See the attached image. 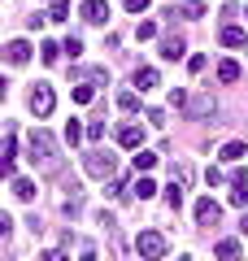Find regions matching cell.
Wrapping results in <instances>:
<instances>
[{
  "label": "cell",
  "mask_w": 248,
  "mask_h": 261,
  "mask_svg": "<svg viewBox=\"0 0 248 261\" xmlns=\"http://www.w3.org/2000/svg\"><path fill=\"white\" fill-rule=\"evenodd\" d=\"M135 196H139V200H153V196H157V183H153L148 174H139V183H135Z\"/></svg>",
  "instance_id": "cell-17"
},
{
  "label": "cell",
  "mask_w": 248,
  "mask_h": 261,
  "mask_svg": "<svg viewBox=\"0 0 248 261\" xmlns=\"http://www.w3.org/2000/svg\"><path fill=\"white\" fill-rule=\"evenodd\" d=\"M48 18H53V22H65V18H70V9H65V0H53V9H48Z\"/></svg>",
  "instance_id": "cell-26"
},
{
  "label": "cell",
  "mask_w": 248,
  "mask_h": 261,
  "mask_svg": "<svg viewBox=\"0 0 248 261\" xmlns=\"http://www.w3.org/2000/svg\"><path fill=\"white\" fill-rule=\"evenodd\" d=\"M118 144H122V148H139V144H144V130H139L135 122H127V126L118 130Z\"/></svg>",
  "instance_id": "cell-10"
},
{
  "label": "cell",
  "mask_w": 248,
  "mask_h": 261,
  "mask_svg": "<svg viewBox=\"0 0 248 261\" xmlns=\"http://www.w3.org/2000/svg\"><path fill=\"white\" fill-rule=\"evenodd\" d=\"M53 105H57V96H53V87H48V83H39L35 92H31V113H35V118H48Z\"/></svg>",
  "instance_id": "cell-4"
},
{
  "label": "cell",
  "mask_w": 248,
  "mask_h": 261,
  "mask_svg": "<svg viewBox=\"0 0 248 261\" xmlns=\"http://www.w3.org/2000/svg\"><path fill=\"white\" fill-rule=\"evenodd\" d=\"M87 140H105V122H92L87 126Z\"/></svg>",
  "instance_id": "cell-34"
},
{
  "label": "cell",
  "mask_w": 248,
  "mask_h": 261,
  "mask_svg": "<svg viewBox=\"0 0 248 261\" xmlns=\"http://www.w3.org/2000/svg\"><path fill=\"white\" fill-rule=\"evenodd\" d=\"M183 53H187L183 35H165V39H161V57H165V61H179Z\"/></svg>",
  "instance_id": "cell-9"
},
{
  "label": "cell",
  "mask_w": 248,
  "mask_h": 261,
  "mask_svg": "<svg viewBox=\"0 0 248 261\" xmlns=\"http://www.w3.org/2000/svg\"><path fill=\"white\" fill-rule=\"evenodd\" d=\"M218 218H222V205L213 200V196H201V200H196V222L209 226V222H218Z\"/></svg>",
  "instance_id": "cell-5"
},
{
  "label": "cell",
  "mask_w": 248,
  "mask_h": 261,
  "mask_svg": "<svg viewBox=\"0 0 248 261\" xmlns=\"http://www.w3.org/2000/svg\"><path fill=\"white\" fill-rule=\"evenodd\" d=\"M187 100H192V96H187L183 87H175V92H170V105H175V109H187Z\"/></svg>",
  "instance_id": "cell-28"
},
{
  "label": "cell",
  "mask_w": 248,
  "mask_h": 261,
  "mask_svg": "<svg viewBox=\"0 0 248 261\" xmlns=\"http://www.w3.org/2000/svg\"><path fill=\"white\" fill-rule=\"evenodd\" d=\"M148 5H153V0H127V9H131V13H148Z\"/></svg>",
  "instance_id": "cell-35"
},
{
  "label": "cell",
  "mask_w": 248,
  "mask_h": 261,
  "mask_svg": "<svg viewBox=\"0 0 248 261\" xmlns=\"http://www.w3.org/2000/svg\"><path fill=\"white\" fill-rule=\"evenodd\" d=\"M39 261H65V252L61 248H48V252H39Z\"/></svg>",
  "instance_id": "cell-36"
},
{
  "label": "cell",
  "mask_w": 248,
  "mask_h": 261,
  "mask_svg": "<svg viewBox=\"0 0 248 261\" xmlns=\"http://www.w3.org/2000/svg\"><path fill=\"white\" fill-rule=\"evenodd\" d=\"M39 48H44V61H48V65H53V61H57V53H61V44H53V39H44Z\"/></svg>",
  "instance_id": "cell-29"
},
{
  "label": "cell",
  "mask_w": 248,
  "mask_h": 261,
  "mask_svg": "<svg viewBox=\"0 0 248 261\" xmlns=\"http://www.w3.org/2000/svg\"><path fill=\"white\" fill-rule=\"evenodd\" d=\"M213 113V96H196V100H187V118H209Z\"/></svg>",
  "instance_id": "cell-11"
},
{
  "label": "cell",
  "mask_w": 248,
  "mask_h": 261,
  "mask_svg": "<svg viewBox=\"0 0 248 261\" xmlns=\"http://www.w3.org/2000/svg\"><path fill=\"white\" fill-rule=\"evenodd\" d=\"M65 140H70V144H79V140H83V126H79V122H74V118L65 122Z\"/></svg>",
  "instance_id": "cell-27"
},
{
  "label": "cell",
  "mask_w": 248,
  "mask_h": 261,
  "mask_svg": "<svg viewBox=\"0 0 248 261\" xmlns=\"http://www.w3.org/2000/svg\"><path fill=\"white\" fill-rule=\"evenodd\" d=\"M231 205H235V209H248V187H231Z\"/></svg>",
  "instance_id": "cell-25"
},
{
  "label": "cell",
  "mask_w": 248,
  "mask_h": 261,
  "mask_svg": "<svg viewBox=\"0 0 248 261\" xmlns=\"http://www.w3.org/2000/svg\"><path fill=\"white\" fill-rule=\"evenodd\" d=\"M135 35H139V39H153V35H157V22H148V18H144V22L135 27Z\"/></svg>",
  "instance_id": "cell-30"
},
{
  "label": "cell",
  "mask_w": 248,
  "mask_h": 261,
  "mask_svg": "<svg viewBox=\"0 0 248 261\" xmlns=\"http://www.w3.org/2000/svg\"><path fill=\"white\" fill-rule=\"evenodd\" d=\"M153 166H157V152H148V148H144V152H135V170H139V174H148Z\"/></svg>",
  "instance_id": "cell-21"
},
{
  "label": "cell",
  "mask_w": 248,
  "mask_h": 261,
  "mask_svg": "<svg viewBox=\"0 0 248 261\" xmlns=\"http://www.w3.org/2000/svg\"><path fill=\"white\" fill-rule=\"evenodd\" d=\"M83 22L105 27V22H109V5H105V0H87V5H83Z\"/></svg>",
  "instance_id": "cell-7"
},
{
  "label": "cell",
  "mask_w": 248,
  "mask_h": 261,
  "mask_svg": "<svg viewBox=\"0 0 248 261\" xmlns=\"http://www.w3.org/2000/svg\"><path fill=\"white\" fill-rule=\"evenodd\" d=\"M205 65H209V61H205V57H201V53H196V57H187V70H192V74H201Z\"/></svg>",
  "instance_id": "cell-32"
},
{
  "label": "cell",
  "mask_w": 248,
  "mask_h": 261,
  "mask_svg": "<svg viewBox=\"0 0 248 261\" xmlns=\"http://www.w3.org/2000/svg\"><path fill=\"white\" fill-rule=\"evenodd\" d=\"M218 39H222L227 48H244V44H248V35H244L239 27H222V31H218Z\"/></svg>",
  "instance_id": "cell-12"
},
{
  "label": "cell",
  "mask_w": 248,
  "mask_h": 261,
  "mask_svg": "<svg viewBox=\"0 0 248 261\" xmlns=\"http://www.w3.org/2000/svg\"><path fill=\"white\" fill-rule=\"evenodd\" d=\"M83 166H87V174H92V178H105V183H109V178H118V157H113V152H105V148L87 152V157H83Z\"/></svg>",
  "instance_id": "cell-2"
},
{
  "label": "cell",
  "mask_w": 248,
  "mask_h": 261,
  "mask_svg": "<svg viewBox=\"0 0 248 261\" xmlns=\"http://www.w3.org/2000/svg\"><path fill=\"white\" fill-rule=\"evenodd\" d=\"M165 205H170V209H179V205H183V187H165Z\"/></svg>",
  "instance_id": "cell-24"
},
{
  "label": "cell",
  "mask_w": 248,
  "mask_h": 261,
  "mask_svg": "<svg viewBox=\"0 0 248 261\" xmlns=\"http://www.w3.org/2000/svg\"><path fill=\"white\" fill-rule=\"evenodd\" d=\"M213 257H218V261H239V244L235 240H222L218 248H213Z\"/></svg>",
  "instance_id": "cell-15"
},
{
  "label": "cell",
  "mask_w": 248,
  "mask_h": 261,
  "mask_svg": "<svg viewBox=\"0 0 248 261\" xmlns=\"http://www.w3.org/2000/svg\"><path fill=\"white\" fill-rule=\"evenodd\" d=\"M79 261H96V248H92V244H83V257Z\"/></svg>",
  "instance_id": "cell-37"
},
{
  "label": "cell",
  "mask_w": 248,
  "mask_h": 261,
  "mask_svg": "<svg viewBox=\"0 0 248 261\" xmlns=\"http://www.w3.org/2000/svg\"><path fill=\"white\" fill-rule=\"evenodd\" d=\"M105 79H109V74H105L101 65H92V70H83V74H79V83H92V87H101Z\"/></svg>",
  "instance_id": "cell-18"
},
{
  "label": "cell",
  "mask_w": 248,
  "mask_h": 261,
  "mask_svg": "<svg viewBox=\"0 0 248 261\" xmlns=\"http://www.w3.org/2000/svg\"><path fill=\"white\" fill-rule=\"evenodd\" d=\"M218 79H222V83H235V79H239V65L235 61H218Z\"/></svg>",
  "instance_id": "cell-20"
},
{
  "label": "cell",
  "mask_w": 248,
  "mask_h": 261,
  "mask_svg": "<svg viewBox=\"0 0 248 261\" xmlns=\"http://www.w3.org/2000/svg\"><path fill=\"white\" fill-rule=\"evenodd\" d=\"M239 231H244V235H248V209H244V218H239Z\"/></svg>",
  "instance_id": "cell-38"
},
{
  "label": "cell",
  "mask_w": 248,
  "mask_h": 261,
  "mask_svg": "<svg viewBox=\"0 0 248 261\" xmlns=\"http://www.w3.org/2000/svg\"><path fill=\"white\" fill-rule=\"evenodd\" d=\"M135 252H139L144 261H161V257H165V235H161V231H139Z\"/></svg>",
  "instance_id": "cell-3"
},
{
  "label": "cell",
  "mask_w": 248,
  "mask_h": 261,
  "mask_svg": "<svg viewBox=\"0 0 248 261\" xmlns=\"http://www.w3.org/2000/svg\"><path fill=\"white\" fill-rule=\"evenodd\" d=\"M157 83H161V74H157L153 65H139L135 70V92H153Z\"/></svg>",
  "instance_id": "cell-8"
},
{
  "label": "cell",
  "mask_w": 248,
  "mask_h": 261,
  "mask_svg": "<svg viewBox=\"0 0 248 261\" xmlns=\"http://www.w3.org/2000/svg\"><path fill=\"white\" fill-rule=\"evenodd\" d=\"M5 61L9 65H27L31 61V44L27 39H9V44H5Z\"/></svg>",
  "instance_id": "cell-6"
},
{
  "label": "cell",
  "mask_w": 248,
  "mask_h": 261,
  "mask_svg": "<svg viewBox=\"0 0 248 261\" xmlns=\"http://www.w3.org/2000/svg\"><path fill=\"white\" fill-rule=\"evenodd\" d=\"M27 144H31V161H35L44 174H57V170H61V152H57V140L48 135L44 126L31 130V140H27Z\"/></svg>",
  "instance_id": "cell-1"
},
{
  "label": "cell",
  "mask_w": 248,
  "mask_h": 261,
  "mask_svg": "<svg viewBox=\"0 0 248 261\" xmlns=\"http://www.w3.org/2000/svg\"><path fill=\"white\" fill-rule=\"evenodd\" d=\"M118 109H127V113H139V96H135V92H122V96H118Z\"/></svg>",
  "instance_id": "cell-22"
},
{
  "label": "cell",
  "mask_w": 248,
  "mask_h": 261,
  "mask_svg": "<svg viewBox=\"0 0 248 261\" xmlns=\"http://www.w3.org/2000/svg\"><path fill=\"white\" fill-rule=\"evenodd\" d=\"M244 18H248V13H244Z\"/></svg>",
  "instance_id": "cell-39"
},
{
  "label": "cell",
  "mask_w": 248,
  "mask_h": 261,
  "mask_svg": "<svg viewBox=\"0 0 248 261\" xmlns=\"http://www.w3.org/2000/svg\"><path fill=\"white\" fill-rule=\"evenodd\" d=\"M244 152H248L244 144H239V140H231V144H222V152H218V157H222V161H239Z\"/></svg>",
  "instance_id": "cell-16"
},
{
  "label": "cell",
  "mask_w": 248,
  "mask_h": 261,
  "mask_svg": "<svg viewBox=\"0 0 248 261\" xmlns=\"http://www.w3.org/2000/svg\"><path fill=\"white\" fill-rule=\"evenodd\" d=\"M0 152H5V161H13V152H18V135H13V126H5V144H0Z\"/></svg>",
  "instance_id": "cell-19"
},
{
  "label": "cell",
  "mask_w": 248,
  "mask_h": 261,
  "mask_svg": "<svg viewBox=\"0 0 248 261\" xmlns=\"http://www.w3.org/2000/svg\"><path fill=\"white\" fill-rule=\"evenodd\" d=\"M175 13H183L187 22H196V18H205V5H201V0H179Z\"/></svg>",
  "instance_id": "cell-13"
},
{
  "label": "cell",
  "mask_w": 248,
  "mask_h": 261,
  "mask_svg": "<svg viewBox=\"0 0 248 261\" xmlns=\"http://www.w3.org/2000/svg\"><path fill=\"white\" fill-rule=\"evenodd\" d=\"M92 96H96V87H92V83H79V87H74V105H87Z\"/></svg>",
  "instance_id": "cell-23"
},
{
  "label": "cell",
  "mask_w": 248,
  "mask_h": 261,
  "mask_svg": "<svg viewBox=\"0 0 248 261\" xmlns=\"http://www.w3.org/2000/svg\"><path fill=\"white\" fill-rule=\"evenodd\" d=\"M205 178H209V187H222V170H218V166L205 170Z\"/></svg>",
  "instance_id": "cell-33"
},
{
  "label": "cell",
  "mask_w": 248,
  "mask_h": 261,
  "mask_svg": "<svg viewBox=\"0 0 248 261\" xmlns=\"http://www.w3.org/2000/svg\"><path fill=\"white\" fill-rule=\"evenodd\" d=\"M13 196H18V200H27V205H31V200H35V183H31V178H18V174H13Z\"/></svg>",
  "instance_id": "cell-14"
},
{
  "label": "cell",
  "mask_w": 248,
  "mask_h": 261,
  "mask_svg": "<svg viewBox=\"0 0 248 261\" xmlns=\"http://www.w3.org/2000/svg\"><path fill=\"white\" fill-rule=\"evenodd\" d=\"M61 48H65V53H70V57H83V39H79V35H70V39H65Z\"/></svg>",
  "instance_id": "cell-31"
}]
</instances>
